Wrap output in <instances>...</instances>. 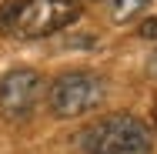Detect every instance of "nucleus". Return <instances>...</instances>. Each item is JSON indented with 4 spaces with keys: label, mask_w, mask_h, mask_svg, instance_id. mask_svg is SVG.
Wrapping results in <instances>:
<instances>
[{
    "label": "nucleus",
    "mask_w": 157,
    "mask_h": 154,
    "mask_svg": "<svg viewBox=\"0 0 157 154\" xmlns=\"http://www.w3.org/2000/svg\"><path fill=\"white\" fill-rule=\"evenodd\" d=\"M80 17L77 0H10L0 7V30L10 37H47Z\"/></svg>",
    "instance_id": "obj_1"
},
{
    "label": "nucleus",
    "mask_w": 157,
    "mask_h": 154,
    "mask_svg": "<svg viewBox=\"0 0 157 154\" xmlns=\"http://www.w3.org/2000/svg\"><path fill=\"white\" fill-rule=\"evenodd\" d=\"M80 148L87 154H151L154 137L140 117L110 114L104 121H94L80 134Z\"/></svg>",
    "instance_id": "obj_2"
},
{
    "label": "nucleus",
    "mask_w": 157,
    "mask_h": 154,
    "mask_svg": "<svg viewBox=\"0 0 157 154\" xmlns=\"http://www.w3.org/2000/svg\"><path fill=\"white\" fill-rule=\"evenodd\" d=\"M104 97H107V84H104V77H97L90 70H67L47 91L50 111L57 117H77V114L97 111L104 104Z\"/></svg>",
    "instance_id": "obj_3"
},
{
    "label": "nucleus",
    "mask_w": 157,
    "mask_h": 154,
    "mask_svg": "<svg viewBox=\"0 0 157 154\" xmlns=\"http://www.w3.org/2000/svg\"><path fill=\"white\" fill-rule=\"evenodd\" d=\"M40 94H44V77L37 70H27V67L7 70L0 81V114L7 121H27Z\"/></svg>",
    "instance_id": "obj_4"
},
{
    "label": "nucleus",
    "mask_w": 157,
    "mask_h": 154,
    "mask_svg": "<svg viewBox=\"0 0 157 154\" xmlns=\"http://www.w3.org/2000/svg\"><path fill=\"white\" fill-rule=\"evenodd\" d=\"M151 0H114V20L117 24H127L134 14H140Z\"/></svg>",
    "instance_id": "obj_5"
},
{
    "label": "nucleus",
    "mask_w": 157,
    "mask_h": 154,
    "mask_svg": "<svg viewBox=\"0 0 157 154\" xmlns=\"http://www.w3.org/2000/svg\"><path fill=\"white\" fill-rule=\"evenodd\" d=\"M140 37H147V40H157V20H147V24L140 27Z\"/></svg>",
    "instance_id": "obj_6"
},
{
    "label": "nucleus",
    "mask_w": 157,
    "mask_h": 154,
    "mask_svg": "<svg viewBox=\"0 0 157 154\" xmlns=\"http://www.w3.org/2000/svg\"><path fill=\"white\" fill-rule=\"evenodd\" d=\"M147 70H151V74H154V77H157V50H154V54H151V64H147Z\"/></svg>",
    "instance_id": "obj_7"
},
{
    "label": "nucleus",
    "mask_w": 157,
    "mask_h": 154,
    "mask_svg": "<svg viewBox=\"0 0 157 154\" xmlns=\"http://www.w3.org/2000/svg\"><path fill=\"white\" fill-rule=\"evenodd\" d=\"M154 124H157V104H154Z\"/></svg>",
    "instance_id": "obj_8"
}]
</instances>
